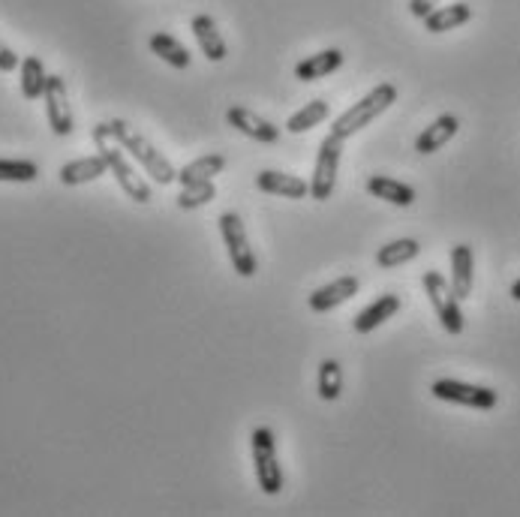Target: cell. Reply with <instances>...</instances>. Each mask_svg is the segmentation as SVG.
I'll use <instances>...</instances> for the list:
<instances>
[{
    "mask_svg": "<svg viewBox=\"0 0 520 517\" xmlns=\"http://www.w3.org/2000/svg\"><path fill=\"white\" fill-rule=\"evenodd\" d=\"M91 139H94V145H97V151L106 157V163H109V172L115 175V181H118V187L133 199V202H139V205H148L151 199H154V190H151V184L136 172V166L127 160V151L121 148V142L112 136V130H109V124L103 121V124H97L94 130H91Z\"/></svg>",
    "mask_w": 520,
    "mask_h": 517,
    "instance_id": "obj_1",
    "label": "cell"
},
{
    "mask_svg": "<svg viewBox=\"0 0 520 517\" xmlns=\"http://www.w3.org/2000/svg\"><path fill=\"white\" fill-rule=\"evenodd\" d=\"M109 124V130H112V136L121 142V148L145 169V175H151V181H157V184H172V181H178V172H175V166L136 130V127H130L127 121H121V118H112V121H106Z\"/></svg>",
    "mask_w": 520,
    "mask_h": 517,
    "instance_id": "obj_2",
    "label": "cell"
},
{
    "mask_svg": "<svg viewBox=\"0 0 520 517\" xmlns=\"http://www.w3.org/2000/svg\"><path fill=\"white\" fill-rule=\"evenodd\" d=\"M397 103V88L391 85V82H382V85H376L367 97H361L355 106H349L337 121H334V127H331V136H337V139H352V136H358V130H364V127H370L382 112H388L391 106Z\"/></svg>",
    "mask_w": 520,
    "mask_h": 517,
    "instance_id": "obj_3",
    "label": "cell"
},
{
    "mask_svg": "<svg viewBox=\"0 0 520 517\" xmlns=\"http://www.w3.org/2000/svg\"><path fill=\"white\" fill-rule=\"evenodd\" d=\"M253 463H256V481L262 487V493L277 496L283 490V469L277 460V439L271 427H256L253 436Z\"/></svg>",
    "mask_w": 520,
    "mask_h": 517,
    "instance_id": "obj_4",
    "label": "cell"
},
{
    "mask_svg": "<svg viewBox=\"0 0 520 517\" xmlns=\"http://www.w3.org/2000/svg\"><path fill=\"white\" fill-rule=\"evenodd\" d=\"M421 283H424V292H427V298H430V304H433V313H436V319L442 322V328H445L448 334H454V337L463 334L460 298L451 292V283H448L439 271H424Z\"/></svg>",
    "mask_w": 520,
    "mask_h": 517,
    "instance_id": "obj_5",
    "label": "cell"
},
{
    "mask_svg": "<svg viewBox=\"0 0 520 517\" xmlns=\"http://www.w3.org/2000/svg\"><path fill=\"white\" fill-rule=\"evenodd\" d=\"M220 235H223V244L229 250V259H232V268L241 274V277H253L259 271V259L250 247V238H247V229H244V220L232 211H226L220 217Z\"/></svg>",
    "mask_w": 520,
    "mask_h": 517,
    "instance_id": "obj_6",
    "label": "cell"
},
{
    "mask_svg": "<svg viewBox=\"0 0 520 517\" xmlns=\"http://www.w3.org/2000/svg\"><path fill=\"white\" fill-rule=\"evenodd\" d=\"M340 157H343V139H337V136L322 139L319 157H316V169H313V178H310V196H313L316 202H325V199L334 196Z\"/></svg>",
    "mask_w": 520,
    "mask_h": 517,
    "instance_id": "obj_7",
    "label": "cell"
},
{
    "mask_svg": "<svg viewBox=\"0 0 520 517\" xmlns=\"http://www.w3.org/2000/svg\"><path fill=\"white\" fill-rule=\"evenodd\" d=\"M433 397L436 400H445V403H457V406H469V409H493L499 403V394L493 388H484V385H469V382H460V379H436L430 385Z\"/></svg>",
    "mask_w": 520,
    "mask_h": 517,
    "instance_id": "obj_8",
    "label": "cell"
},
{
    "mask_svg": "<svg viewBox=\"0 0 520 517\" xmlns=\"http://www.w3.org/2000/svg\"><path fill=\"white\" fill-rule=\"evenodd\" d=\"M46 118H49V127L55 136H70L76 121H73V109H70V97H67V85L61 76H49V85H46Z\"/></svg>",
    "mask_w": 520,
    "mask_h": 517,
    "instance_id": "obj_9",
    "label": "cell"
},
{
    "mask_svg": "<svg viewBox=\"0 0 520 517\" xmlns=\"http://www.w3.org/2000/svg\"><path fill=\"white\" fill-rule=\"evenodd\" d=\"M226 124L235 127L241 136H247L253 142H262V145H277L280 142V127H274L271 121H265L262 115H256L247 106H232L226 112Z\"/></svg>",
    "mask_w": 520,
    "mask_h": 517,
    "instance_id": "obj_10",
    "label": "cell"
},
{
    "mask_svg": "<svg viewBox=\"0 0 520 517\" xmlns=\"http://www.w3.org/2000/svg\"><path fill=\"white\" fill-rule=\"evenodd\" d=\"M256 187L262 193H271V196H283V199H307L310 196V181L298 178V175H286V172H274V169H265L256 175Z\"/></svg>",
    "mask_w": 520,
    "mask_h": 517,
    "instance_id": "obj_11",
    "label": "cell"
},
{
    "mask_svg": "<svg viewBox=\"0 0 520 517\" xmlns=\"http://www.w3.org/2000/svg\"><path fill=\"white\" fill-rule=\"evenodd\" d=\"M352 295H358V277H352V274H346V277H337L334 283H328V286H322V289H316L313 295H310V310L313 313H328V310H334V307H340V304H346Z\"/></svg>",
    "mask_w": 520,
    "mask_h": 517,
    "instance_id": "obj_12",
    "label": "cell"
},
{
    "mask_svg": "<svg viewBox=\"0 0 520 517\" xmlns=\"http://www.w3.org/2000/svg\"><path fill=\"white\" fill-rule=\"evenodd\" d=\"M451 292L463 301L472 295V283H475V259H472V247L469 244H454L451 247Z\"/></svg>",
    "mask_w": 520,
    "mask_h": 517,
    "instance_id": "obj_13",
    "label": "cell"
},
{
    "mask_svg": "<svg viewBox=\"0 0 520 517\" xmlns=\"http://www.w3.org/2000/svg\"><path fill=\"white\" fill-rule=\"evenodd\" d=\"M460 130V121L457 115H439L430 127H424L415 139V151L418 154H436L439 148H445Z\"/></svg>",
    "mask_w": 520,
    "mask_h": 517,
    "instance_id": "obj_14",
    "label": "cell"
},
{
    "mask_svg": "<svg viewBox=\"0 0 520 517\" xmlns=\"http://www.w3.org/2000/svg\"><path fill=\"white\" fill-rule=\"evenodd\" d=\"M343 67V52L340 49H325V52H316L304 61L295 64V79L301 82H319L331 73H337Z\"/></svg>",
    "mask_w": 520,
    "mask_h": 517,
    "instance_id": "obj_15",
    "label": "cell"
},
{
    "mask_svg": "<svg viewBox=\"0 0 520 517\" xmlns=\"http://www.w3.org/2000/svg\"><path fill=\"white\" fill-rule=\"evenodd\" d=\"M109 172V163H106V157L97 151L94 157H85V160H73V163H67V166H61V172H58V178H61V184L64 187H82V184H88V181H97V178H103Z\"/></svg>",
    "mask_w": 520,
    "mask_h": 517,
    "instance_id": "obj_16",
    "label": "cell"
},
{
    "mask_svg": "<svg viewBox=\"0 0 520 517\" xmlns=\"http://www.w3.org/2000/svg\"><path fill=\"white\" fill-rule=\"evenodd\" d=\"M193 37H196V43H199V49H202V55L211 61V64H220V61H226V40L220 37V31H217V22L211 19V16H196L193 19Z\"/></svg>",
    "mask_w": 520,
    "mask_h": 517,
    "instance_id": "obj_17",
    "label": "cell"
},
{
    "mask_svg": "<svg viewBox=\"0 0 520 517\" xmlns=\"http://www.w3.org/2000/svg\"><path fill=\"white\" fill-rule=\"evenodd\" d=\"M367 193L388 202V205H397V208H409L415 202V190L397 178H388V175H370L367 178Z\"/></svg>",
    "mask_w": 520,
    "mask_h": 517,
    "instance_id": "obj_18",
    "label": "cell"
},
{
    "mask_svg": "<svg viewBox=\"0 0 520 517\" xmlns=\"http://www.w3.org/2000/svg\"><path fill=\"white\" fill-rule=\"evenodd\" d=\"M400 310V298L397 295H379L373 304H367L358 316H355V322H352V328L358 331V334H370V331H376L382 322H388L394 313Z\"/></svg>",
    "mask_w": 520,
    "mask_h": 517,
    "instance_id": "obj_19",
    "label": "cell"
},
{
    "mask_svg": "<svg viewBox=\"0 0 520 517\" xmlns=\"http://www.w3.org/2000/svg\"><path fill=\"white\" fill-rule=\"evenodd\" d=\"M148 46H151V52H154L160 61H166V64H169V67H175V70H190V64H193V58H190L187 46H184L178 37L166 34V31L151 34Z\"/></svg>",
    "mask_w": 520,
    "mask_h": 517,
    "instance_id": "obj_20",
    "label": "cell"
},
{
    "mask_svg": "<svg viewBox=\"0 0 520 517\" xmlns=\"http://www.w3.org/2000/svg\"><path fill=\"white\" fill-rule=\"evenodd\" d=\"M469 19H472V7H469V4L436 7V10L424 19V31H430V34H445V31H454V28L466 25Z\"/></svg>",
    "mask_w": 520,
    "mask_h": 517,
    "instance_id": "obj_21",
    "label": "cell"
},
{
    "mask_svg": "<svg viewBox=\"0 0 520 517\" xmlns=\"http://www.w3.org/2000/svg\"><path fill=\"white\" fill-rule=\"evenodd\" d=\"M223 169H226V157L223 154H205V157L187 163L184 169H178V181H181V187L199 184V181H214Z\"/></svg>",
    "mask_w": 520,
    "mask_h": 517,
    "instance_id": "obj_22",
    "label": "cell"
},
{
    "mask_svg": "<svg viewBox=\"0 0 520 517\" xmlns=\"http://www.w3.org/2000/svg\"><path fill=\"white\" fill-rule=\"evenodd\" d=\"M19 70H22V97L25 100H43L46 85H49V73H46L43 61L37 55H28Z\"/></svg>",
    "mask_w": 520,
    "mask_h": 517,
    "instance_id": "obj_23",
    "label": "cell"
},
{
    "mask_svg": "<svg viewBox=\"0 0 520 517\" xmlns=\"http://www.w3.org/2000/svg\"><path fill=\"white\" fill-rule=\"evenodd\" d=\"M418 253H421V244H418L415 238H397V241L379 247L376 265H379V268H400V265L412 262Z\"/></svg>",
    "mask_w": 520,
    "mask_h": 517,
    "instance_id": "obj_24",
    "label": "cell"
},
{
    "mask_svg": "<svg viewBox=\"0 0 520 517\" xmlns=\"http://www.w3.org/2000/svg\"><path fill=\"white\" fill-rule=\"evenodd\" d=\"M328 115H331V106H328L325 100H313V103L301 106V109L286 121V130H289V133H307V130L319 127Z\"/></svg>",
    "mask_w": 520,
    "mask_h": 517,
    "instance_id": "obj_25",
    "label": "cell"
},
{
    "mask_svg": "<svg viewBox=\"0 0 520 517\" xmlns=\"http://www.w3.org/2000/svg\"><path fill=\"white\" fill-rule=\"evenodd\" d=\"M316 388H319V397L334 403L340 394H343V370H340V361L334 358H325L319 364V379H316Z\"/></svg>",
    "mask_w": 520,
    "mask_h": 517,
    "instance_id": "obj_26",
    "label": "cell"
},
{
    "mask_svg": "<svg viewBox=\"0 0 520 517\" xmlns=\"http://www.w3.org/2000/svg\"><path fill=\"white\" fill-rule=\"evenodd\" d=\"M37 178H40V166L34 160H0V181L31 184Z\"/></svg>",
    "mask_w": 520,
    "mask_h": 517,
    "instance_id": "obj_27",
    "label": "cell"
},
{
    "mask_svg": "<svg viewBox=\"0 0 520 517\" xmlns=\"http://www.w3.org/2000/svg\"><path fill=\"white\" fill-rule=\"evenodd\" d=\"M211 199H217V187L214 181H199V184H187L178 196V208L181 211H193V208H202L208 205Z\"/></svg>",
    "mask_w": 520,
    "mask_h": 517,
    "instance_id": "obj_28",
    "label": "cell"
},
{
    "mask_svg": "<svg viewBox=\"0 0 520 517\" xmlns=\"http://www.w3.org/2000/svg\"><path fill=\"white\" fill-rule=\"evenodd\" d=\"M19 67H22L19 55H16L4 40H0V73H16Z\"/></svg>",
    "mask_w": 520,
    "mask_h": 517,
    "instance_id": "obj_29",
    "label": "cell"
},
{
    "mask_svg": "<svg viewBox=\"0 0 520 517\" xmlns=\"http://www.w3.org/2000/svg\"><path fill=\"white\" fill-rule=\"evenodd\" d=\"M436 7H439V0H409V13H412L418 22H424Z\"/></svg>",
    "mask_w": 520,
    "mask_h": 517,
    "instance_id": "obj_30",
    "label": "cell"
},
{
    "mask_svg": "<svg viewBox=\"0 0 520 517\" xmlns=\"http://www.w3.org/2000/svg\"><path fill=\"white\" fill-rule=\"evenodd\" d=\"M511 298H514V301H520V280H514V283H511Z\"/></svg>",
    "mask_w": 520,
    "mask_h": 517,
    "instance_id": "obj_31",
    "label": "cell"
}]
</instances>
